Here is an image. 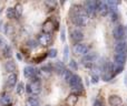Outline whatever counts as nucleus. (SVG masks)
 Wrapping results in <instances>:
<instances>
[{"label": "nucleus", "mask_w": 127, "mask_h": 106, "mask_svg": "<svg viewBox=\"0 0 127 106\" xmlns=\"http://www.w3.org/2000/svg\"><path fill=\"white\" fill-rule=\"evenodd\" d=\"M68 84H69V86L71 87L72 91L76 94H79L84 91V85H83V82H81V78H80V76L77 75V74L72 75V77L70 78Z\"/></svg>", "instance_id": "obj_3"}, {"label": "nucleus", "mask_w": 127, "mask_h": 106, "mask_svg": "<svg viewBox=\"0 0 127 106\" xmlns=\"http://www.w3.org/2000/svg\"><path fill=\"white\" fill-rule=\"evenodd\" d=\"M97 59H98V54L96 52H89L81 58V63L87 69H93L95 66V63H96Z\"/></svg>", "instance_id": "obj_2"}, {"label": "nucleus", "mask_w": 127, "mask_h": 106, "mask_svg": "<svg viewBox=\"0 0 127 106\" xmlns=\"http://www.w3.org/2000/svg\"><path fill=\"white\" fill-rule=\"evenodd\" d=\"M53 30H54V21L51 19H49V20H47L44 23V26H42V31H44L45 33H47V34H50V33L53 32Z\"/></svg>", "instance_id": "obj_15"}, {"label": "nucleus", "mask_w": 127, "mask_h": 106, "mask_svg": "<svg viewBox=\"0 0 127 106\" xmlns=\"http://www.w3.org/2000/svg\"><path fill=\"white\" fill-rule=\"evenodd\" d=\"M4 32H6L7 34H9V33L11 32V26H10V24H6V28H4Z\"/></svg>", "instance_id": "obj_35"}, {"label": "nucleus", "mask_w": 127, "mask_h": 106, "mask_svg": "<svg viewBox=\"0 0 127 106\" xmlns=\"http://www.w3.org/2000/svg\"><path fill=\"white\" fill-rule=\"evenodd\" d=\"M17 58H18V60H22V56L20 53H17Z\"/></svg>", "instance_id": "obj_39"}, {"label": "nucleus", "mask_w": 127, "mask_h": 106, "mask_svg": "<svg viewBox=\"0 0 127 106\" xmlns=\"http://www.w3.org/2000/svg\"><path fill=\"white\" fill-rule=\"evenodd\" d=\"M7 18H9V19H15V18H17V15H16V10H15V7H9L8 9H7Z\"/></svg>", "instance_id": "obj_19"}, {"label": "nucleus", "mask_w": 127, "mask_h": 106, "mask_svg": "<svg viewBox=\"0 0 127 106\" xmlns=\"http://www.w3.org/2000/svg\"><path fill=\"white\" fill-rule=\"evenodd\" d=\"M70 38H71V40L75 42V43L78 44V43H80V42L83 41L84 33L81 32L79 29H75V30H72L71 32H70Z\"/></svg>", "instance_id": "obj_9"}, {"label": "nucleus", "mask_w": 127, "mask_h": 106, "mask_svg": "<svg viewBox=\"0 0 127 106\" xmlns=\"http://www.w3.org/2000/svg\"><path fill=\"white\" fill-rule=\"evenodd\" d=\"M125 84H126V85H127V75H126V76H125Z\"/></svg>", "instance_id": "obj_40"}, {"label": "nucleus", "mask_w": 127, "mask_h": 106, "mask_svg": "<svg viewBox=\"0 0 127 106\" xmlns=\"http://www.w3.org/2000/svg\"><path fill=\"white\" fill-rule=\"evenodd\" d=\"M77 102H78V95L77 94H70L66 100V103L68 106H75Z\"/></svg>", "instance_id": "obj_18"}, {"label": "nucleus", "mask_w": 127, "mask_h": 106, "mask_svg": "<svg viewBox=\"0 0 127 106\" xmlns=\"http://www.w3.org/2000/svg\"><path fill=\"white\" fill-rule=\"evenodd\" d=\"M15 10H16V15L17 17H20L22 15V6L20 3H17L15 6Z\"/></svg>", "instance_id": "obj_26"}, {"label": "nucleus", "mask_w": 127, "mask_h": 106, "mask_svg": "<svg viewBox=\"0 0 127 106\" xmlns=\"http://www.w3.org/2000/svg\"><path fill=\"white\" fill-rule=\"evenodd\" d=\"M0 13H1V9H0Z\"/></svg>", "instance_id": "obj_41"}, {"label": "nucleus", "mask_w": 127, "mask_h": 106, "mask_svg": "<svg viewBox=\"0 0 127 106\" xmlns=\"http://www.w3.org/2000/svg\"><path fill=\"white\" fill-rule=\"evenodd\" d=\"M74 53L76 55H86L87 53H89V46L85 43H78V44H75L74 49H72Z\"/></svg>", "instance_id": "obj_5"}, {"label": "nucleus", "mask_w": 127, "mask_h": 106, "mask_svg": "<svg viewBox=\"0 0 127 106\" xmlns=\"http://www.w3.org/2000/svg\"><path fill=\"white\" fill-rule=\"evenodd\" d=\"M72 75H74V74L71 73V71H70V70H66L65 73H64V75H63V77H64V80H65L66 82L69 83V81H70V78L72 77Z\"/></svg>", "instance_id": "obj_24"}, {"label": "nucleus", "mask_w": 127, "mask_h": 106, "mask_svg": "<svg viewBox=\"0 0 127 106\" xmlns=\"http://www.w3.org/2000/svg\"><path fill=\"white\" fill-rule=\"evenodd\" d=\"M94 106H104V104H103V102H101V101L96 100V101H95V103H94Z\"/></svg>", "instance_id": "obj_36"}, {"label": "nucleus", "mask_w": 127, "mask_h": 106, "mask_svg": "<svg viewBox=\"0 0 127 106\" xmlns=\"http://www.w3.org/2000/svg\"><path fill=\"white\" fill-rule=\"evenodd\" d=\"M99 82V76L97 74H93L92 75V83L93 84H97Z\"/></svg>", "instance_id": "obj_30"}, {"label": "nucleus", "mask_w": 127, "mask_h": 106, "mask_svg": "<svg viewBox=\"0 0 127 106\" xmlns=\"http://www.w3.org/2000/svg\"><path fill=\"white\" fill-rule=\"evenodd\" d=\"M110 18H112V21L115 22L118 20V12H112L110 13Z\"/></svg>", "instance_id": "obj_31"}, {"label": "nucleus", "mask_w": 127, "mask_h": 106, "mask_svg": "<svg viewBox=\"0 0 127 106\" xmlns=\"http://www.w3.org/2000/svg\"><path fill=\"white\" fill-rule=\"evenodd\" d=\"M68 56H69V48L67 45H65V48H64V62L68 61V59H69Z\"/></svg>", "instance_id": "obj_27"}, {"label": "nucleus", "mask_w": 127, "mask_h": 106, "mask_svg": "<svg viewBox=\"0 0 127 106\" xmlns=\"http://www.w3.org/2000/svg\"><path fill=\"white\" fill-rule=\"evenodd\" d=\"M48 56L49 58H56L57 56V50L56 49H51V50H49V52H48Z\"/></svg>", "instance_id": "obj_29"}, {"label": "nucleus", "mask_w": 127, "mask_h": 106, "mask_svg": "<svg viewBox=\"0 0 127 106\" xmlns=\"http://www.w3.org/2000/svg\"><path fill=\"white\" fill-rule=\"evenodd\" d=\"M85 11L87 12V15L89 17L95 15V12L97 11V1L94 0H89V1L85 2Z\"/></svg>", "instance_id": "obj_6"}, {"label": "nucleus", "mask_w": 127, "mask_h": 106, "mask_svg": "<svg viewBox=\"0 0 127 106\" xmlns=\"http://www.w3.org/2000/svg\"><path fill=\"white\" fill-rule=\"evenodd\" d=\"M41 71L46 74H50L54 71V65L53 64H45L41 66Z\"/></svg>", "instance_id": "obj_20"}, {"label": "nucleus", "mask_w": 127, "mask_h": 106, "mask_svg": "<svg viewBox=\"0 0 127 106\" xmlns=\"http://www.w3.org/2000/svg\"><path fill=\"white\" fill-rule=\"evenodd\" d=\"M46 4H50V6H54V4H55V1H46Z\"/></svg>", "instance_id": "obj_38"}, {"label": "nucleus", "mask_w": 127, "mask_h": 106, "mask_svg": "<svg viewBox=\"0 0 127 106\" xmlns=\"http://www.w3.org/2000/svg\"><path fill=\"white\" fill-rule=\"evenodd\" d=\"M38 42H39V44H41V45H49L51 42V35L50 34H47V33L42 32L40 33L39 35H38Z\"/></svg>", "instance_id": "obj_11"}, {"label": "nucleus", "mask_w": 127, "mask_h": 106, "mask_svg": "<svg viewBox=\"0 0 127 106\" xmlns=\"http://www.w3.org/2000/svg\"><path fill=\"white\" fill-rule=\"evenodd\" d=\"M124 70V66H116L115 67V75H117V74L122 73Z\"/></svg>", "instance_id": "obj_32"}, {"label": "nucleus", "mask_w": 127, "mask_h": 106, "mask_svg": "<svg viewBox=\"0 0 127 106\" xmlns=\"http://www.w3.org/2000/svg\"><path fill=\"white\" fill-rule=\"evenodd\" d=\"M28 45L30 46V48H36V46H37V41H35V40H30V41L28 42Z\"/></svg>", "instance_id": "obj_33"}, {"label": "nucleus", "mask_w": 127, "mask_h": 106, "mask_svg": "<svg viewBox=\"0 0 127 106\" xmlns=\"http://www.w3.org/2000/svg\"><path fill=\"white\" fill-rule=\"evenodd\" d=\"M54 71H56V73L59 74V75H64L66 69H65V65H64V63L62 61H56V62L54 63Z\"/></svg>", "instance_id": "obj_14"}, {"label": "nucleus", "mask_w": 127, "mask_h": 106, "mask_svg": "<svg viewBox=\"0 0 127 106\" xmlns=\"http://www.w3.org/2000/svg\"><path fill=\"white\" fill-rule=\"evenodd\" d=\"M10 103V96L7 95V94H3V95L0 97V104L2 105H8Z\"/></svg>", "instance_id": "obj_23"}, {"label": "nucleus", "mask_w": 127, "mask_h": 106, "mask_svg": "<svg viewBox=\"0 0 127 106\" xmlns=\"http://www.w3.org/2000/svg\"><path fill=\"white\" fill-rule=\"evenodd\" d=\"M2 53H3V56L4 58H10L11 55H12V49H11V46L9 45H6L3 49H2Z\"/></svg>", "instance_id": "obj_21"}, {"label": "nucleus", "mask_w": 127, "mask_h": 106, "mask_svg": "<svg viewBox=\"0 0 127 106\" xmlns=\"http://www.w3.org/2000/svg\"><path fill=\"white\" fill-rule=\"evenodd\" d=\"M115 53L127 54V42L126 41H118L115 44Z\"/></svg>", "instance_id": "obj_12"}, {"label": "nucleus", "mask_w": 127, "mask_h": 106, "mask_svg": "<svg viewBox=\"0 0 127 106\" xmlns=\"http://www.w3.org/2000/svg\"><path fill=\"white\" fill-rule=\"evenodd\" d=\"M27 103H28L29 106H38V105H39V101H38V98L35 97V96L29 97L28 101H27Z\"/></svg>", "instance_id": "obj_22"}, {"label": "nucleus", "mask_w": 127, "mask_h": 106, "mask_svg": "<svg viewBox=\"0 0 127 106\" xmlns=\"http://www.w3.org/2000/svg\"><path fill=\"white\" fill-rule=\"evenodd\" d=\"M71 20L77 27H85L86 24L88 23L89 15H87L85 9H83L79 13H77V15H71Z\"/></svg>", "instance_id": "obj_1"}, {"label": "nucleus", "mask_w": 127, "mask_h": 106, "mask_svg": "<svg viewBox=\"0 0 127 106\" xmlns=\"http://www.w3.org/2000/svg\"><path fill=\"white\" fill-rule=\"evenodd\" d=\"M97 12L101 17H106L109 13V7L106 1H97Z\"/></svg>", "instance_id": "obj_7"}, {"label": "nucleus", "mask_w": 127, "mask_h": 106, "mask_svg": "<svg viewBox=\"0 0 127 106\" xmlns=\"http://www.w3.org/2000/svg\"><path fill=\"white\" fill-rule=\"evenodd\" d=\"M127 54H121V53H115L114 55V64L116 66H124L126 63Z\"/></svg>", "instance_id": "obj_10"}, {"label": "nucleus", "mask_w": 127, "mask_h": 106, "mask_svg": "<svg viewBox=\"0 0 127 106\" xmlns=\"http://www.w3.org/2000/svg\"><path fill=\"white\" fill-rule=\"evenodd\" d=\"M60 39L63 42L66 41V35H65V28H62V34H60Z\"/></svg>", "instance_id": "obj_34"}, {"label": "nucleus", "mask_w": 127, "mask_h": 106, "mask_svg": "<svg viewBox=\"0 0 127 106\" xmlns=\"http://www.w3.org/2000/svg\"><path fill=\"white\" fill-rule=\"evenodd\" d=\"M25 84L22 82H19L18 83V85H17V89H16V92H17V94L18 95H21L22 93H24V91H25Z\"/></svg>", "instance_id": "obj_25"}, {"label": "nucleus", "mask_w": 127, "mask_h": 106, "mask_svg": "<svg viewBox=\"0 0 127 106\" xmlns=\"http://www.w3.org/2000/svg\"><path fill=\"white\" fill-rule=\"evenodd\" d=\"M24 75L27 78H32L35 76H39V70L32 66H26L24 69Z\"/></svg>", "instance_id": "obj_8"}, {"label": "nucleus", "mask_w": 127, "mask_h": 106, "mask_svg": "<svg viewBox=\"0 0 127 106\" xmlns=\"http://www.w3.org/2000/svg\"><path fill=\"white\" fill-rule=\"evenodd\" d=\"M69 65H70V69H72V70H78V64H77V62L75 60H70L69 61Z\"/></svg>", "instance_id": "obj_28"}, {"label": "nucleus", "mask_w": 127, "mask_h": 106, "mask_svg": "<svg viewBox=\"0 0 127 106\" xmlns=\"http://www.w3.org/2000/svg\"><path fill=\"white\" fill-rule=\"evenodd\" d=\"M113 37L117 41H124V38L126 37V28L122 24L116 26L113 30Z\"/></svg>", "instance_id": "obj_4"}, {"label": "nucleus", "mask_w": 127, "mask_h": 106, "mask_svg": "<svg viewBox=\"0 0 127 106\" xmlns=\"http://www.w3.org/2000/svg\"><path fill=\"white\" fill-rule=\"evenodd\" d=\"M108 103H109L110 106H122L123 100L118 95H110L108 97Z\"/></svg>", "instance_id": "obj_13"}, {"label": "nucleus", "mask_w": 127, "mask_h": 106, "mask_svg": "<svg viewBox=\"0 0 127 106\" xmlns=\"http://www.w3.org/2000/svg\"><path fill=\"white\" fill-rule=\"evenodd\" d=\"M4 69H6V71L9 72L10 74L15 73L16 70H17V64H16L12 60H8L6 63H4Z\"/></svg>", "instance_id": "obj_16"}, {"label": "nucleus", "mask_w": 127, "mask_h": 106, "mask_svg": "<svg viewBox=\"0 0 127 106\" xmlns=\"http://www.w3.org/2000/svg\"><path fill=\"white\" fill-rule=\"evenodd\" d=\"M17 80H18V75L16 73L9 74L8 77H7V85H8L9 87H13L17 84Z\"/></svg>", "instance_id": "obj_17"}, {"label": "nucleus", "mask_w": 127, "mask_h": 106, "mask_svg": "<svg viewBox=\"0 0 127 106\" xmlns=\"http://www.w3.org/2000/svg\"><path fill=\"white\" fill-rule=\"evenodd\" d=\"M26 91L28 92V93H32V91H31V84H27L26 85Z\"/></svg>", "instance_id": "obj_37"}]
</instances>
